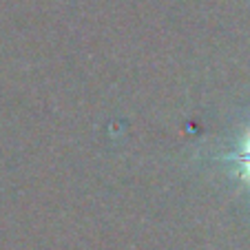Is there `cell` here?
<instances>
[{"label":"cell","mask_w":250,"mask_h":250,"mask_svg":"<svg viewBox=\"0 0 250 250\" xmlns=\"http://www.w3.org/2000/svg\"><path fill=\"white\" fill-rule=\"evenodd\" d=\"M235 160L239 162V166L244 168V177L250 182V133L246 137V142L241 144V151L235 155Z\"/></svg>","instance_id":"6da1fadb"}]
</instances>
